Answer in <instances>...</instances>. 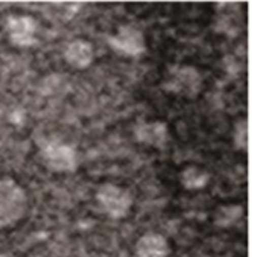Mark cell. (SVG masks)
Here are the masks:
<instances>
[{"instance_id": "obj_6", "label": "cell", "mask_w": 260, "mask_h": 257, "mask_svg": "<svg viewBox=\"0 0 260 257\" xmlns=\"http://www.w3.org/2000/svg\"><path fill=\"white\" fill-rule=\"evenodd\" d=\"M37 20L30 15H12L6 21V32L15 47H30L37 43Z\"/></svg>"}, {"instance_id": "obj_7", "label": "cell", "mask_w": 260, "mask_h": 257, "mask_svg": "<svg viewBox=\"0 0 260 257\" xmlns=\"http://www.w3.org/2000/svg\"><path fill=\"white\" fill-rule=\"evenodd\" d=\"M134 137L139 143L157 149H163L169 142L168 123L161 120H152V122L139 120L134 126Z\"/></svg>"}, {"instance_id": "obj_5", "label": "cell", "mask_w": 260, "mask_h": 257, "mask_svg": "<svg viewBox=\"0 0 260 257\" xmlns=\"http://www.w3.org/2000/svg\"><path fill=\"white\" fill-rule=\"evenodd\" d=\"M107 40L114 50L126 56H139L146 50L143 32L131 24L120 26L117 32L114 35H110Z\"/></svg>"}, {"instance_id": "obj_10", "label": "cell", "mask_w": 260, "mask_h": 257, "mask_svg": "<svg viewBox=\"0 0 260 257\" xmlns=\"http://www.w3.org/2000/svg\"><path fill=\"white\" fill-rule=\"evenodd\" d=\"M241 29H242V14L239 11V5L221 3L218 6L216 30L235 37L239 34Z\"/></svg>"}, {"instance_id": "obj_13", "label": "cell", "mask_w": 260, "mask_h": 257, "mask_svg": "<svg viewBox=\"0 0 260 257\" xmlns=\"http://www.w3.org/2000/svg\"><path fill=\"white\" fill-rule=\"evenodd\" d=\"M233 139H235V145L238 149L245 151L248 148V120L247 119H242L236 123Z\"/></svg>"}, {"instance_id": "obj_12", "label": "cell", "mask_w": 260, "mask_h": 257, "mask_svg": "<svg viewBox=\"0 0 260 257\" xmlns=\"http://www.w3.org/2000/svg\"><path fill=\"white\" fill-rule=\"evenodd\" d=\"M244 215V207L239 204H229L218 207L215 213V224L218 227H230L238 222Z\"/></svg>"}, {"instance_id": "obj_1", "label": "cell", "mask_w": 260, "mask_h": 257, "mask_svg": "<svg viewBox=\"0 0 260 257\" xmlns=\"http://www.w3.org/2000/svg\"><path fill=\"white\" fill-rule=\"evenodd\" d=\"M27 195L12 178H0V229H8L21 221L27 210Z\"/></svg>"}, {"instance_id": "obj_4", "label": "cell", "mask_w": 260, "mask_h": 257, "mask_svg": "<svg viewBox=\"0 0 260 257\" xmlns=\"http://www.w3.org/2000/svg\"><path fill=\"white\" fill-rule=\"evenodd\" d=\"M96 200L102 210L113 219L125 218L133 207V195L125 187L105 183L96 192Z\"/></svg>"}, {"instance_id": "obj_8", "label": "cell", "mask_w": 260, "mask_h": 257, "mask_svg": "<svg viewBox=\"0 0 260 257\" xmlns=\"http://www.w3.org/2000/svg\"><path fill=\"white\" fill-rule=\"evenodd\" d=\"M169 253L168 239L158 233H145L134 247V257H168Z\"/></svg>"}, {"instance_id": "obj_2", "label": "cell", "mask_w": 260, "mask_h": 257, "mask_svg": "<svg viewBox=\"0 0 260 257\" xmlns=\"http://www.w3.org/2000/svg\"><path fill=\"white\" fill-rule=\"evenodd\" d=\"M40 154L43 163L52 172L67 174L75 172L78 168V154L76 149L59 139H43L38 142Z\"/></svg>"}, {"instance_id": "obj_9", "label": "cell", "mask_w": 260, "mask_h": 257, "mask_svg": "<svg viewBox=\"0 0 260 257\" xmlns=\"http://www.w3.org/2000/svg\"><path fill=\"white\" fill-rule=\"evenodd\" d=\"M94 58V50L91 43H88L87 40H75L72 41L64 52V59L69 62L70 67L78 69V70H84L87 67H90V64L93 62Z\"/></svg>"}, {"instance_id": "obj_3", "label": "cell", "mask_w": 260, "mask_h": 257, "mask_svg": "<svg viewBox=\"0 0 260 257\" xmlns=\"http://www.w3.org/2000/svg\"><path fill=\"white\" fill-rule=\"evenodd\" d=\"M203 87V78L198 69L192 66H177L172 67L166 76V81L161 84V88L168 93L183 96V98H197Z\"/></svg>"}, {"instance_id": "obj_11", "label": "cell", "mask_w": 260, "mask_h": 257, "mask_svg": "<svg viewBox=\"0 0 260 257\" xmlns=\"http://www.w3.org/2000/svg\"><path fill=\"white\" fill-rule=\"evenodd\" d=\"M210 181V174L198 166H187L181 172V184L187 190H200Z\"/></svg>"}]
</instances>
